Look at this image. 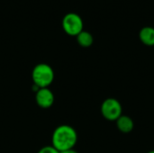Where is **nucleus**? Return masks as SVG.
I'll return each instance as SVG.
<instances>
[{"label":"nucleus","instance_id":"obj_1","mask_svg":"<svg viewBox=\"0 0 154 153\" xmlns=\"http://www.w3.org/2000/svg\"><path fill=\"white\" fill-rule=\"evenodd\" d=\"M77 141L78 134L76 130L68 124L58 126L52 133V146L60 152L73 149Z\"/></svg>","mask_w":154,"mask_h":153},{"label":"nucleus","instance_id":"obj_2","mask_svg":"<svg viewBox=\"0 0 154 153\" xmlns=\"http://www.w3.org/2000/svg\"><path fill=\"white\" fill-rule=\"evenodd\" d=\"M32 80L39 88L48 87L54 79V72L52 68L45 63H40L33 68L32 73Z\"/></svg>","mask_w":154,"mask_h":153},{"label":"nucleus","instance_id":"obj_3","mask_svg":"<svg viewBox=\"0 0 154 153\" xmlns=\"http://www.w3.org/2000/svg\"><path fill=\"white\" fill-rule=\"evenodd\" d=\"M123 113L121 103L113 97L106 98L101 105V114L103 117L108 121H116Z\"/></svg>","mask_w":154,"mask_h":153},{"label":"nucleus","instance_id":"obj_4","mask_svg":"<svg viewBox=\"0 0 154 153\" xmlns=\"http://www.w3.org/2000/svg\"><path fill=\"white\" fill-rule=\"evenodd\" d=\"M83 20L75 13L67 14L62 19V28L64 32L70 36H77L83 31Z\"/></svg>","mask_w":154,"mask_h":153},{"label":"nucleus","instance_id":"obj_5","mask_svg":"<svg viewBox=\"0 0 154 153\" xmlns=\"http://www.w3.org/2000/svg\"><path fill=\"white\" fill-rule=\"evenodd\" d=\"M37 105L42 108H49L54 103V96L51 90L48 87L40 88L35 96Z\"/></svg>","mask_w":154,"mask_h":153},{"label":"nucleus","instance_id":"obj_6","mask_svg":"<svg viewBox=\"0 0 154 153\" xmlns=\"http://www.w3.org/2000/svg\"><path fill=\"white\" fill-rule=\"evenodd\" d=\"M116 127L117 129L123 133H129L134 130V120L128 115H121L116 121Z\"/></svg>","mask_w":154,"mask_h":153},{"label":"nucleus","instance_id":"obj_7","mask_svg":"<svg viewBox=\"0 0 154 153\" xmlns=\"http://www.w3.org/2000/svg\"><path fill=\"white\" fill-rule=\"evenodd\" d=\"M141 41L146 46H154V28L152 26H145L141 29L139 32Z\"/></svg>","mask_w":154,"mask_h":153},{"label":"nucleus","instance_id":"obj_8","mask_svg":"<svg viewBox=\"0 0 154 153\" xmlns=\"http://www.w3.org/2000/svg\"><path fill=\"white\" fill-rule=\"evenodd\" d=\"M76 37H77L78 43L81 47L88 48V47H90L93 44V41H94L93 36H92V34L90 32H88L87 31H82Z\"/></svg>","mask_w":154,"mask_h":153},{"label":"nucleus","instance_id":"obj_9","mask_svg":"<svg viewBox=\"0 0 154 153\" xmlns=\"http://www.w3.org/2000/svg\"><path fill=\"white\" fill-rule=\"evenodd\" d=\"M38 153H60L59 151H57L52 145L51 146H45L43 148H42Z\"/></svg>","mask_w":154,"mask_h":153},{"label":"nucleus","instance_id":"obj_10","mask_svg":"<svg viewBox=\"0 0 154 153\" xmlns=\"http://www.w3.org/2000/svg\"><path fill=\"white\" fill-rule=\"evenodd\" d=\"M60 153H79L77 151H75L74 149H71V150H67V151H60Z\"/></svg>","mask_w":154,"mask_h":153},{"label":"nucleus","instance_id":"obj_11","mask_svg":"<svg viewBox=\"0 0 154 153\" xmlns=\"http://www.w3.org/2000/svg\"><path fill=\"white\" fill-rule=\"evenodd\" d=\"M148 153H154V150H153V151H149Z\"/></svg>","mask_w":154,"mask_h":153}]
</instances>
